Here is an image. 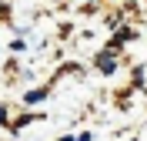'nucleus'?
Instances as JSON below:
<instances>
[{"label": "nucleus", "mask_w": 147, "mask_h": 141, "mask_svg": "<svg viewBox=\"0 0 147 141\" xmlns=\"http://www.w3.org/2000/svg\"><path fill=\"white\" fill-rule=\"evenodd\" d=\"M100 71H104V74H110V71H114V61H110V57H100Z\"/></svg>", "instance_id": "obj_1"}, {"label": "nucleus", "mask_w": 147, "mask_h": 141, "mask_svg": "<svg viewBox=\"0 0 147 141\" xmlns=\"http://www.w3.org/2000/svg\"><path fill=\"white\" fill-rule=\"evenodd\" d=\"M3 114H7V111H3V108H0V121H3Z\"/></svg>", "instance_id": "obj_2"}, {"label": "nucleus", "mask_w": 147, "mask_h": 141, "mask_svg": "<svg viewBox=\"0 0 147 141\" xmlns=\"http://www.w3.org/2000/svg\"><path fill=\"white\" fill-rule=\"evenodd\" d=\"M60 141H74V138H60Z\"/></svg>", "instance_id": "obj_3"}]
</instances>
